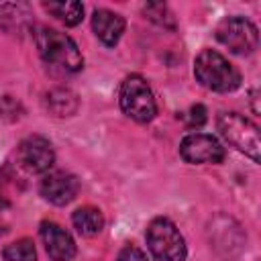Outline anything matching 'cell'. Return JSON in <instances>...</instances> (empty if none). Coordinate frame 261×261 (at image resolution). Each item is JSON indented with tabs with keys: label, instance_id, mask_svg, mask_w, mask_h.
Here are the masks:
<instances>
[{
	"label": "cell",
	"instance_id": "13",
	"mask_svg": "<svg viewBox=\"0 0 261 261\" xmlns=\"http://www.w3.org/2000/svg\"><path fill=\"white\" fill-rule=\"evenodd\" d=\"M49 14H53L57 20L65 22L67 27H75L84 18V4L77 0H61V2H45L43 4Z\"/></svg>",
	"mask_w": 261,
	"mask_h": 261
},
{
	"label": "cell",
	"instance_id": "14",
	"mask_svg": "<svg viewBox=\"0 0 261 261\" xmlns=\"http://www.w3.org/2000/svg\"><path fill=\"white\" fill-rule=\"evenodd\" d=\"M47 108L53 116H71L77 110V98L67 88H55L47 94Z\"/></svg>",
	"mask_w": 261,
	"mask_h": 261
},
{
	"label": "cell",
	"instance_id": "11",
	"mask_svg": "<svg viewBox=\"0 0 261 261\" xmlns=\"http://www.w3.org/2000/svg\"><path fill=\"white\" fill-rule=\"evenodd\" d=\"M124 18L118 14V12H112L108 8H98L94 10L92 14V29H94V35L106 45V47H114L122 33H124Z\"/></svg>",
	"mask_w": 261,
	"mask_h": 261
},
{
	"label": "cell",
	"instance_id": "1",
	"mask_svg": "<svg viewBox=\"0 0 261 261\" xmlns=\"http://www.w3.org/2000/svg\"><path fill=\"white\" fill-rule=\"evenodd\" d=\"M35 43L41 59L59 73H77L84 67V57L75 41L51 27H39L35 31Z\"/></svg>",
	"mask_w": 261,
	"mask_h": 261
},
{
	"label": "cell",
	"instance_id": "4",
	"mask_svg": "<svg viewBox=\"0 0 261 261\" xmlns=\"http://www.w3.org/2000/svg\"><path fill=\"white\" fill-rule=\"evenodd\" d=\"M147 247L157 261H184L188 255L179 228L169 218H153L147 226Z\"/></svg>",
	"mask_w": 261,
	"mask_h": 261
},
{
	"label": "cell",
	"instance_id": "15",
	"mask_svg": "<svg viewBox=\"0 0 261 261\" xmlns=\"http://www.w3.org/2000/svg\"><path fill=\"white\" fill-rule=\"evenodd\" d=\"M4 261H37V249L31 239H18L2 249Z\"/></svg>",
	"mask_w": 261,
	"mask_h": 261
},
{
	"label": "cell",
	"instance_id": "8",
	"mask_svg": "<svg viewBox=\"0 0 261 261\" xmlns=\"http://www.w3.org/2000/svg\"><path fill=\"white\" fill-rule=\"evenodd\" d=\"M16 157L20 167H24L29 173H47L55 161V151L45 137L33 135L18 145Z\"/></svg>",
	"mask_w": 261,
	"mask_h": 261
},
{
	"label": "cell",
	"instance_id": "6",
	"mask_svg": "<svg viewBox=\"0 0 261 261\" xmlns=\"http://www.w3.org/2000/svg\"><path fill=\"white\" fill-rule=\"evenodd\" d=\"M216 39L232 53L247 55L257 49L259 33L257 27L245 16H226L216 27Z\"/></svg>",
	"mask_w": 261,
	"mask_h": 261
},
{
	"label": "cell",
	"instance_id": "12",
	"mask_svg": "<svg viewBox=\"0 0 261 261\" xmlns=\"http://www.w3.org/2000/svg\"><path fill=\"white\" fill-rule=\"evenodd\" d=\"M71 222L75 230L84 237H94L104 228V216L94 206H82L71 214Z\"/></svg>",
	"mask_w": 261,
	"mask_h": 261
},
{
	"label": "cell",
	"instance_id": "5",
	"mask_svg": "<svg viewBox=\"0 0 261 261\" xmlns=\"http://www.w3.org/2000/svg\"><path fill=\"white\" fill-rule=\"evenodd\" d=\"M118 102H120L122 112L137 122H149L157 114V104H155L153 92L141 75L124 77V82L120 84Z\"/></svg>",
	"mask_w": 261,
	"mask_h": 261
},
{
	"label": "cell",
	"instance_id": "18",
	"mask_svg": "<svg viewBox=\"0 0 261 261\" xmlns=\"http://www.w3.org/2000/svg\"><path fill=\"white\" fill-rule=\"evenodd\" d=\"M116 261H149V259H147L145 251H141L139 247H135V245H124V247L118 251Z\"/></svg>",
	"mask_w": 261,
	"mask_h": 261
},
{
	"label": "cell",
	"instance_id": "10",
	"mask_svg": "<svg viewBox=\"0 0 261 261\" xmlns=\"http://www.w3.org/2000/svg\"><path fill=\"white\" fill-rule=\"evenodd\" d=\"M39 234H41V241H43L51 261H69V259H73V255H75V241L57 222H51V220L41 222Z\"/></svg>",
	"mask_w": 261,
	"mask_h": 261
},
{
	"label": "cell",
	"instance_id": "3",
	"mask_svg": "<svg viewBox=\"0 0 261 261\" xmlns=\"http://www.w3.org/2000/svg\"><path fill=\"white\" fill-rule=\"evenodd\" d=\"M216 126L228 145H232L237 151L245 153L255 163H259L261 139L255 122H251L247 116L239 112H220L216 118Z\"/></svg>",
	"mask_w": 261,
	"mask_h": 261
},
{
	"label": "cell",
	"instance_id": "2",
	"mask_svg": "<svg viewBox=\"0 0 261 261\" xmlns=\"http://www.w3.org/2000/svg\"><path fill=\"white\" fill-rule=\"evenodd\" d=\"M194 75L206 90L232 92L241 86V71L218 51L204 49L194 61Z\"/></svg>",
	"mask_w": 261,
	"mask_h": 261
},
{
	"label": "cell",
	"instance_id": "17",
	"mask_svg": "<svg viewBox=\"0 0 261 261\" xmlns=\"http://www.w3.org/2000/svg\"><path fill=\"white\" fill-rule=\"evenodd\" d=\"M181 118L188 128H200L206 122V108L202 104H194L188 108V112L181 114Z\"/></svg>",
	"mask_w": 261,
	"mask_h": 261
},
{
	"label": "cell",
	"instance_id": "7",
	"mask_svg": "<svg viewBox=\"0 0 261 261\" xmlns=\"http://www.w3.org/2000/svg\"><path fill=\"white\" fill-rule=\"evenodd\" d=\"M179 155L188 163H220L224 159V147L220 141L206 133H190L179 143Z\"/></svg>",
	"mask_w": 261,
	"mask_h": 261
},
{
	"label": "cell",
	"instance_id": "9",
	"mask_svg": "<svg viewBox=\"0 0 261 261\" xmlns=\"http://www.w3.org/2000/svg\"><path fill=\"white\" fill-rule=\"evenodd\" d=\"M39 192L47 202L55 206H65L77 196L80 179L67 171H47L45 177L41 179Z\"/></svg>",
	"mask_w": 261,
	"mask_h": 261
},
{
	"label": "cell",
	"instance_id": "16",
	"mask_svg": "<svg viewBox=\"0 0 261 261\" xmlns=\"http://www.w3.org/2000/svg\"><path fill=\"white\" fill-rule=\"evenodd\" d=\"M143 12H145V16L149 18V20H153V22H157V24H161V27H169V29H173L175 27V22H173V16H171V12L167 10V6L165 4H147L145 8H143Z\"/></svg>",
	"mask_w": 261,
	"mask_h": 261
}]
</instances>
